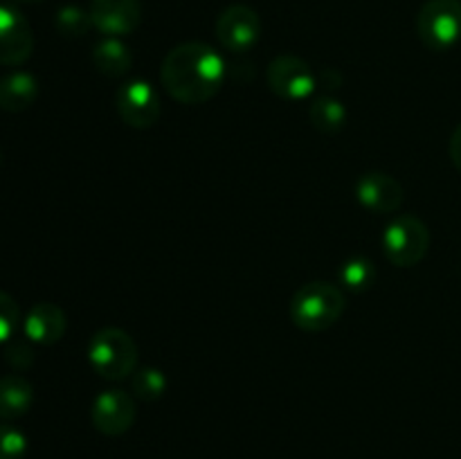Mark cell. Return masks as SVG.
<instances>
[{"label": "cell", "mask_w": 461, "mask_h": 459, "mask_svg": "<svg viewBox=\"0 0 461 459\" xmlns=\"http://www.w3.org/2000/svg\"><path fill=\"white\" fill-rule=\"evenodd\" d=\"M228 66L223 57L201 40H187L169 50L160 68L162 88L180 104H205L223 86Z\"/></svg>", "instance_id": "1"}, {"label": "cell", "mask_w": 461, "mask_h": 459, "mask_svg": "<svg viewBox=\"0 0 461 459\" xmlns=\"http://www.w3.org/2000/svg\"><path fill=\"white\" fill-rule=\"evenodd\" d=\"M288 313L302 331H327L345 313V292L331 282H309L291 297Z\"/></svg>", "instance_id": "2"}, {"label": "cell", "mask_w": 461, "mask_h": 459, "mask_svg": "<svg viewBox=\"0 0 461 459\" xmlns=\"http://www.w3.org/2000/svg\"><path fill=\"white\" fill-rule=\"evenodd\" d=\"M88 363L106 381H122L135 372L138 345L124 328H102L88 342Z\"/></svg>", "instance_id": "3"}, {"label": "cell", "mask_w": 461, "mask_h": 459, "mask_svg": "<svg viewBox=\"0 0 461 459\" xmlns=\"http://www.w3.org/2000/svg\"><path fill=\"white\" fill-rule=\"evenodd\" d=\"M430 248V232L419 216L401 214L392 220L383 234L385 256L399 268L417 266Z\"/></svg>", "instance_id": "4"}, {"label": "cell", "mask_w": 461, "mask_h": 459, "mask_svg": "<svg viewBox=\"0 0 461 459\" xmlns=\"http://www.w3.org/2000/svg\"><path fill=\"white\" fill-rule=\"evenodd\" d=\"M417 32L430 50H450L461 40V0H428L417 16Z\"/></svg>", "instance_id": "5"}, {"label": "cell", "mask_w": 461, "mask_h": 459, "mask_svg": "<svg viewBox=\"0 0 461 459\" xmlns=\"http://www.w3.org/2000/svg\"><path fill=\"white\" fill-rule=\"evenodd\" d=\"M266 81H268L270 93L277 94L286 102H302L313 94L318 88V76L311 70L309 63L293 54H282L270 61L266 70Z\"/></svg>", "instance_id": "6"}, {"label": "cell", "mask_w": 461, "mask_h": 459, "mask_svg": "<svg viewBox=\"0 0 461 459\" xmlns=\"http://www.w3.org/2000/svg\"><path fill=\"white\" fill-rule=\"evenodd\" d=\"M216 39L230 52H248L261 36V18L248 4H230L216 18Z\"/></svg>", "instance_id": "7"}, {"label": "cell", "mask_w": 461, "mask_h": 459, "mask_svg": "<svg viewBox=\"0 0 461 459\" xmlns=\"http://www.w3.org/2000/svg\"><path fill=\"white\" fill-rule=\"evenodd\" d=\"M115 104L120 120L126 126H133V129H149V126L156 124L162 112L158 90L149 81L142 79L129 81V84L122 86L117 90Z\"/></svg>", "instance_id": "8"}, {"label": "cell", "mask_w": 461, "mask_h": 459, "mask_svg": "<svg viewBox=\"0 0 461 459\" xmlns=\"http://www.w3.org/2000/svg\"><path fill=\"white\" fill-rule=\"evenodd\" d=\"M135 417H138L135 400L122 390L102 392L90 408V421L106 436H120L129 432Z\"/></svg>", "instance_id": "9"}, {"label": "cell", "mask_w": 461, "mask_h": 459, "mask_svg": "<svg viewBox=\"0 0 461 459\" xmlns=\"http://www.w3.org/2000/svg\"><path fill=\"white\" fill-rule=\"evenodd\" d=\"M34 52V34L16 7L0 4V66H21Z\"/></svg>", "instance_id": "10"}, {"label": "cell", "mask_w": 461, "mask_h": 459, "mask_svg": "<svg viewBox=\"0 0 461 459\" xmlns=\"http://www.w3.org/2000/svg\"><path fill=\"white\" fill-rule=\"evenodd\" d=\"M90 22L106 36L131 34L142 21L140 0H90Z\"/></svg>", "instance_id": "11"}, {"label": "cell", "mask_w": 461, "mask_h": 459, "mask_svg": "<svg viewBox=\"0 0 461 459\" xmlns=\"http://www.w3.org/2000/svg\"><path fill=\"white\" fill-rule=\"evenodd\" d=\"M356 198L374 214H394L403 205V187L385 171H369L356 183Z\"/></svg>", "instance_id": "12"}, {"label": "cell", "mask_w": 461, "mask_h": 459, "mask_svg": "<svg viewBox=\"0 0 461 459\" xmlns=\"http://www.w3.org/2000/svg\"><path fill=\"white\" fill-rule=\"evenodd\" d=\"M68 327L66 313L61 306L52 304V302H39L32 306L23 322V331L36 345H54L63 338Z\"/></svg>", "instance_id": "13"}, {"label": "cell", "mask_w": 461, "mask_h": 459, "mask_svg": "<svg viewBox=\"0 0 461 459\" xmlns=\"http://www.w3.org/2000/svg\"><path fill=\"white\" fill-rule=\"evenodd\" d=\"M39 97V81L30 72H9L0 79V111L23 112Z\"/></svg>", "instance_id": "14"}, {"label": "cell", "mask_w": 461, "mask_h": 459, "mask_svg": "<svg viewBox=\"0 0 461 459\" xmlns=\"http://www.w3.org/2000/svg\"><path fill=\"white\" fill-rule=\"evenodd\" d=\"M34 403V387L25 376L7 374L0 378V418L14 421L30 412Z\"/></svg>", "instance_id": "15"}, {"label": "cell", "mask_w": 461, "mask_h": 459, "mask_svg": "<svg viewBox=\"0 0 461 459\" xmlns=\"http://www.w3.org/2000/svg\"><path fill=\"white\" fill-rule=\"evenodd\" d=\"M93 63L102 75L124 76L133 66V54L115 36H106L93 50Z\"/></svg>", "instance_id": "16"}, {"label": "cell", "mask_w": 461, "mask_h": 459, "mask_svg": "<svg viewBox=\"0 0 461 459\" xmlns=\"http://www.w3.org/2000/svg\"><path fill=\"white\" fill-rule=\"evenodd\" d=\"M309 117L313 122V126L322 133H338L342 126L347 124V108L345 104L338 102L336 97H329V94H322L315 102H311L309 106Z\"/></svg>", "instance_id": "17"}, {"label": "cell", "mask_w": 461, "mask_h": 459, "mask_svg": "<svg viewBox=\"0 0 461 459\" xmlns=\"http://www.w3.org/2000/svg\"><path fill=\"white\" fill-rule=\"evenodd\" d=\"M338 274H340L342 284L347 288H351V291H365V288L372 286L374 277H376V268L365 256H354V259L342 264Z\"/></svg>", "instance_id": "18"}, {"label": "cell", "mask_w": 461, "mask_h": 459, "mask_svg": "<svg viewBox=\"0 0 461 459\" xmlns=\"http://www.w3.org/2000/svg\"><path fill=\"white\" fill-rule=\"evenodd\" d=\"M133 390L140 399L158 400L167 390V378L160 369L144 367L133 376Z\"/></svg>", "instance_id": "19"}, {"label": "cell", "mask_w": 461, "mask_h": 459, "mask_svg": "<svg viewBox=\"0 0 461 459\" xmlns=\"http://www.w3.org/2000/svg\"><path fill=\"white\" fill-rule=\"evenodd\" d=\"M90 14L84 9L75 7V4H68V7L59 9L57 14V30L66 36H81L84 32H88Z\"/></svg>", "instance_id": "20"}, {"label": "cell", "mask_w": 461, "mask_h": 459, "mask_svg": "<svg viewBox=\"0 0 461 459\" xmlns=\"http://www.w3.org/2000/svg\"><path fill=\"white\" fill-rule=\"evenodd\" d=\"M27 453V436L18 428L0 423V459H23Z\"/></svg>", "instance_id": "21"}, {"label": "cell", "mask_w": 461, "mask_h": 459, "mask_svg": "<svg viewBox=\"0 0 461 459\" xmlns=\"http://www.w3.org/2000/svg\"><path fill=\"white\" fill-rule=\"evenodd\" d=\"M18 322H21V309H18L16 300L0 291V345L14 336Z\"/></svg>", "instance_id": "22"}, {"label": "cell", "mask_w": 461, "mask_h": 459, "mask_svg": "<svg viewBox=\"0 0 461 459\" xmlns=\"http://www.w3.org/2000/svg\"><path fill=\"white\" fill-rule=\"evenodd\" d=\"M32 360H34V354H32L30 346L23 345V342H12V345H9L7 363L12 364V367L27 369L32 364Z\"/></svg>", "instance_id": "23"}, {"label": "cell", "mask_w": 461, "mask_h": 459, "mask_svg": "<svg viewBox=\"0 0 461 459\" xmlns=\"http://www.w3.org/2000/svg\"><path fill=\"white\" fill-rule=\"evenodd\" d=\"M448 153H450V160H453V165L461 171V122L457 124V129L453 130V135H450Z\"/></svg>", "instance_id": "24"}, {"label": "cell", "mask_w": 461, "mask_h": 459, "mask_svg": "<svg viewBox=\"0 0 461 459\" xmlns=\"http://www.w3.org/2000/svg\"><path fill=\"white\" fill-rule=\"evenodd\" d=\"M340 81H342V76L338 75L336 70H324L322 75L318 76V84L327 86V88H338V86H340Z\"/></svg>", "instance_id": "25"}, {"label": "cell", "mask_w": 461, "mask_h": 459, "mask_svg": "<svg viewBox=\"0 0 461 459\" xmlns=\"http://www.w3.org/2000/svg\"><path fill=\"white\" fill-rule=\"evenodd\" d=\"M18 3H30V0H18Z\"/></svg>", "instance_id": "26"}]
</instances>
